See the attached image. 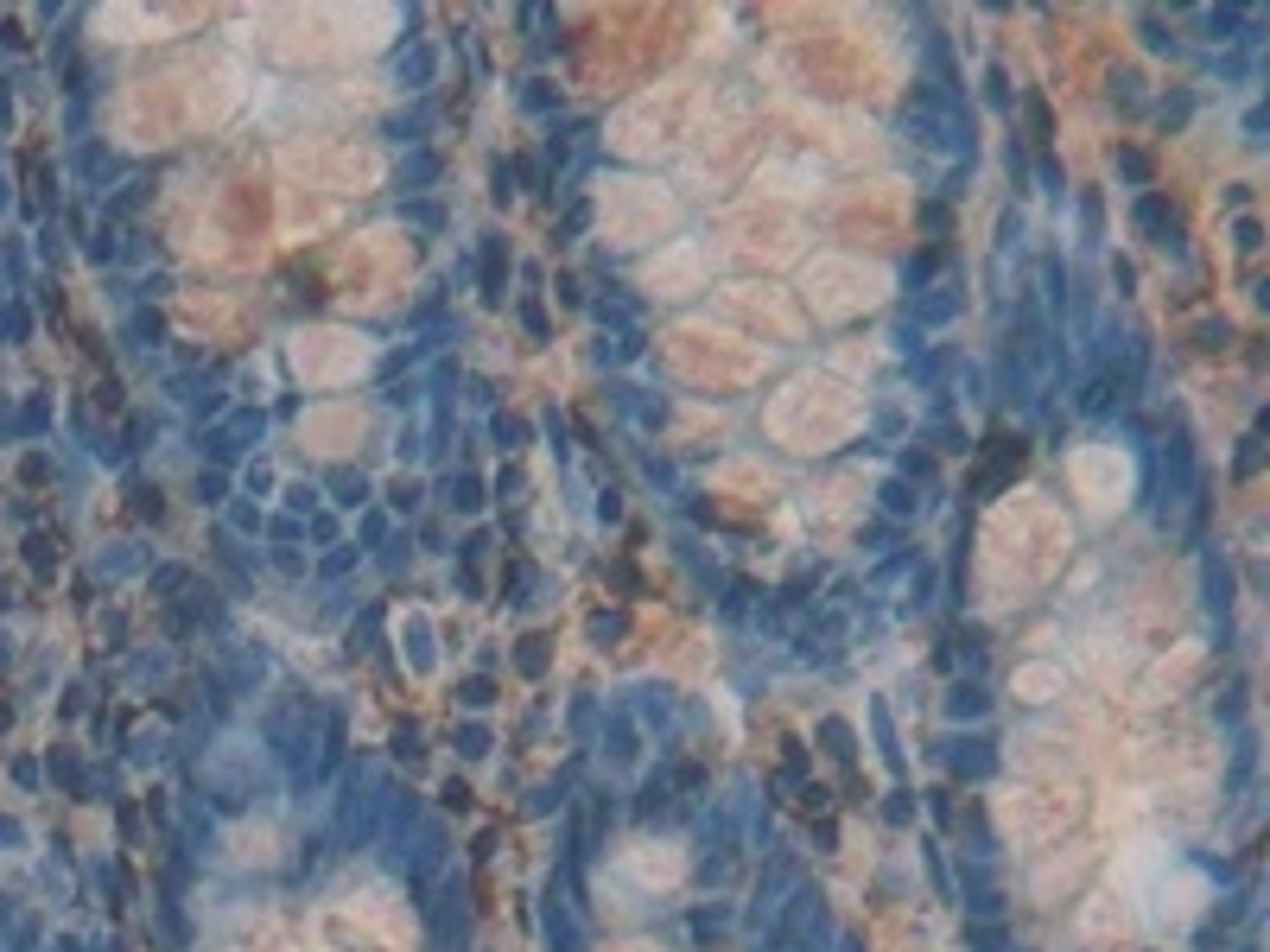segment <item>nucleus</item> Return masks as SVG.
<instances>
[{"mask_svg":"<svg viewBox=\"0 0 1270 952\" xmlns=\"http://www.w3.org/2000/svg\"><path fill=\"white\" fill-rule=\"evenodd\" d=\"M826 933H832V920H826V895H819V889H794V902H788L781 920L769 927V952H819Z\"/></svg>","mask_w":1270,"mask_h":952,"instance_id":"obj_1","label":"nucleus"},{"mask_svg":"<svg viewBox=\"0 0 1270 952\" xmlns=\"http://www.w3.org/2000/svg\"><path fill=\"white\" fill-rule=\"evenodd\" d=\"M540 648H547V641H521V673H540V667H547V654H540Z\"/></svg>","mask_w":1270,"mask_h":952,"instance_id":"obj_9","label":"nucleus"},{"mask_svg":"<svg viewBox=\"0 0 1270 952\" xmlns=\"http://www.w3.org/2000/svg\"><path fill=\"white\" fill-rule=\"evenodd\" d=\"M845 952H851V946H845Z\"/></svg>","mask_w":1270,"mask_h":952,"instance_id":"obj_12","label":"nucleus"},{"mask_svg":"<svg viewBox=\"0 0 1270 952\" xmlns=\"http://www.w3.org/2000/svg\"><path fill=\"white\" fill-rule=\"evenodd\" d=\"M883 508H896V515H909V508H915V495L902 489V483H883Z\"/></svg>","mask_w":1270,"mask_h":952,"instance_id":"obj_6","label":"nucleus"},{"mask_svg":"<svg viewBox=\"0 0 1270 952\" xmlns=\"http://www.w3.org/2000/svg\"><path fill=\"white\" fill-rule=\"evenodd\" d=\"M947 762H952V775H985V769H991V743H985V737L952 743V756H947Z\"/></svg>","mask_w":1270,"mask_h":952,"instance_id":"obj_2","label":"nucleus"},{"mask_svg":"<svg viewBox=\"0 0 1270 952\" xmlns=\"http://www.w3.org/2000/svg\"><path fill=\"white\" fill-rule=\"evenodd\" d=\"M483 749H490V731H483V724H470V731H464V756H483Z\"/></svg>","mask_w":1270,"mask_h":952,"instance_id":"obj_11","label":"nucleus"},{"mask_svg":"<svg viewBox=\"0 0 1270 952\" xmlns=\"http://www.w3.org/2000/svg\"><path fill=\"white\" fill-rule=\"evenodd\" d=\"M1029 127H1035V141H1048V108H1042V96H1029Z\"/></svg>","mask_w":1270,"mask_h":952,"instance_id":"obj_10","label":"nucleus"},{"mask_svg":"<svg viewBox=\"0 0 1270 952\" xmlns=\"http://www.w3.org/2000/svg\"><path fill=\"white\" fill-rule=\"evenodd\" d=\"M495 286H502V248H483V292H490V299H502V292H495Z\"/></svg>","mask_w":1270,"mask_h":952,"instance_id":"obj_4","label":"nucleus"},{"mask_svg":"<svg viewBox=\"0 0 1270 952\" xmlns=\"http://www.w3.org/2000/svg\"><path fill=\"white\" fill-rule=\"evenodd\" d=\"M909 800H915L909 787H896V794H889V819H896V825H909V819H915V807H909Z\"/></svg>","mask_w":1270,"mask_h":952,"instance_id":"obj_7","label":"nucleus"},{"mask_svg":"<svg viewBox=\"0 0 1270 952\" xmlns=\"http://www.w3.org/2000/svg\"><path fill=\"white\" fill-rule=\"evenodd\" d=\"M477 502H483V495H477V476H458V483H452V508H477Z\"/></svg>","mask_w":1270,"mask_h":952,"instance_id":"obj_5","label":"nucleus"},{"mask_svg":"<svg viewBox=\"0 0 1270 952\" xmlns=\"http://www.w3.org/2000/svg\"><path fill=\"white\" fill-rule=\"evenodd\" d=\"M1118 172H1125V178H1137V184H1143V178H1150V166H1143V153H1118Z\"/></svg>","mask_w":1270,"mask_h":952,"instance_id":"obj_8","label":"nucleus"},{"mask_svg":"<svg viewBox=\"0 0 1270 952\" xmlns=\"http://www.w3.org/2000/svg\"><path fill=\"white\" fill-rule=\"evenodd\" d=\"M985 705H991L985 686H959V692H952V717H979Z\"/></svg>","mask_w":1270,"mask_h":952,"instance_id":"obj_3","label":"nucleus"}]
</instances>
